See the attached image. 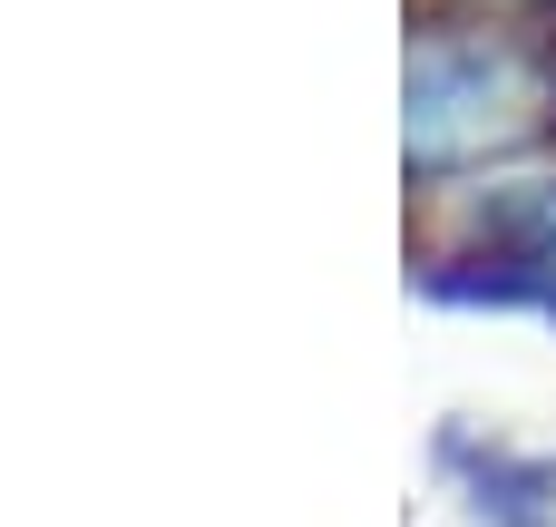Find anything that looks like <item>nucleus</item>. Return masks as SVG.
<instances>
[{"mask_svg":"<svg viewBox=\"0 0 556 527\" xmlns=\"http://www.w3.org/2000/svg\"><path fill=\"white\" fill-rule=\"evenodd\" d=\"M556 117V49L518 29H430L410 59V147L459 156V147H508Z\"/></svg>","mask_w":556,"mask_h":527,"instance_id":"obj_1","label":"nucleus"}]
</instances>
